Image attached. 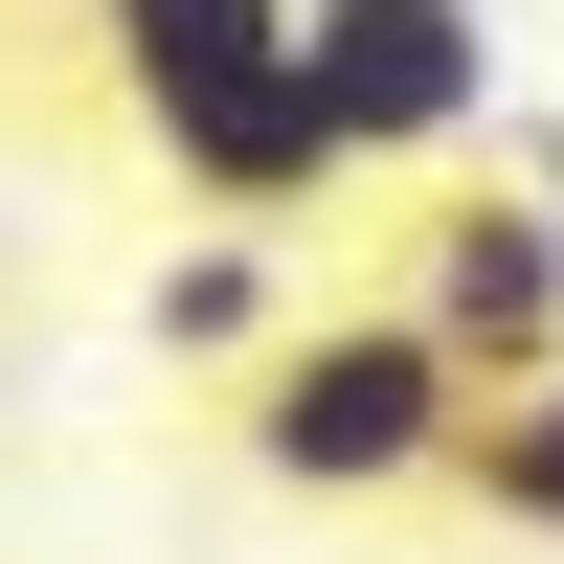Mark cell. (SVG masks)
<instances>
[{
	"label": "cell",
	"mask_w": 564,
	"mask_h": 564,
	"mask_svg": "<svg viewBox=\"0 0 564 564\" xmlns=\"http://www.w3.org/2000/svg\"><path fill=\"white\" fill-rule=\"evenodd\" d=\"M452 430H475V384L430 361V316L406 294H339V316H271V361L226 384V452H249L271 497H452Z\"/></svg>",
	"instance_id": "cell-1"
},
{
	"label": "cell",
	"mask_w": 564,
	"mask_h": 564,
	"mask_svg": "<svg viewBox=\"0 0 564 564\" xmlns=\"http://www.w3.org/2000/svg\"><path fill=\"white\" fill-rule=\"evenodd\" d=\"M135 159H159L204 226H249V249H271V226H316V204L361 181L339 113H316V68H294V23L226 45V68H181V90H135Z\"/></svg>",
	"instance_id": "cell-2"
},
{
	"label": "cell",
	"mask_w": 564,
	"mask_h": 564,
	"mask_svg": "<svg viewBox=\"0 0 564 564\" xmlns=\"http://www.w3.org/2000/svg\"><path fill=\"white\" fill-rule=\"evenodd\" d=\"M406 316H430L452 384H564V204L542 181H452L430 226H406Z\"/></svg>",
	"instance_id": "cell-3"
},
{
	"label": "cell",
	"mask_w": 564,
	"mask_h": 564,
	"mask_svg": "<svg viewBox=\"0 0 564 564\" xmlns=\"http://www.w3.org/2000/svg\"><path fill=\"white\" fill-rule=\"evenodd\" d=\"M294 68H316V113H339L361 181L452 159V135L497 113V23L475 0H294Z\"/></svg>",
	"instance_id": "cell-4"
},
{
	"label": "cell",
	"mask_w": 564,
	"mask_h": 564,
	"mask_svg": "<svg viewBox=\"0 0 564 564\" xmlns=\"http://www.w3.org/2000/svg\"><path fill=\"white\" fill-rule=\"evenodd\" d=\"M452 497H475L497 542H542V564H564V384H497L475 430H452Z\"/></svg>",
	"instance_id": "cell-5"
},
{
	"label": "cell",
	"mask_w": 564,
	"mask_h": 564,
	"mask_svg": "<svg viewBox=\"0 0 564 564\" xmlns=\"http://www.w3.org/2000/svg\"><path fill=\"white\" fill-rule=\"evenodd\" d=\"M135 316H159V361H226V384H249V361H271V249H249V226H204V249H159V294H135Z\"/></svg>",
	"instance_id": "cell-6"
},
{
	"label": "cell",
	"mask_w": 564,
	"mask_h": 564,
	"mask_svg": "<svg viewBox=\"0 0 564 564\" xmlns=\"http://www.w3.org/2000/svg\"><path fill=\"white\" fill-rule=\"evenodd\" d=\"M294 0H90V68H113V113L135 90H181V68H226V45H271Z\"/></svg>",
	"instance_id": "cell-7"
}]
</instances>
